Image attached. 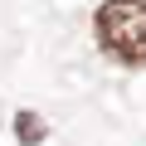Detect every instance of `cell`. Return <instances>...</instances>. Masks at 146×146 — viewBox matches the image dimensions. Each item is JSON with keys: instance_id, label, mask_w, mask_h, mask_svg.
<instances>
[{"instance_id": "7a4b0ae2", "label": "cell", "mask_w": 146, "mask_h": 146, "mask_svg": "<svg viewBox=\"0 0 146 146\" xmlns=\"http://www.w3.org/2000/svg\"><path fill=\"white\" fill-rule=\"evenodd\" d=\"M15 136H20V146H39V141L49 136V127H44V117H39V112H29V107H25V112L15 117Z\"/></svg>"}, {"instance_id": "6da1fadb", "label": "cell", "mask_w": 146, "mask_h": 146, "mask_svg": "<svg viewBox=\"0 0 146 146\" xmlns=\"http://www.w3.org/2000/svg\"><path fill=\"white\" fill-rule=\"evenodd\" d=\"M93 34L112 63L146 68V0H102L93 15Z\"/></svg>"}]
</instances>
